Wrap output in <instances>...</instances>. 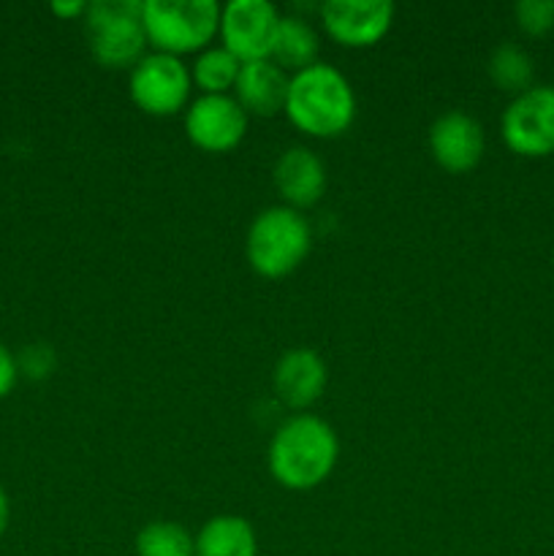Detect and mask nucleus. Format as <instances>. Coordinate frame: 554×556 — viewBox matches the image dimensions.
I'll list each match as a JSON object with an SVG mask.
<instances>
[{"label": "nucleus", "instance_id": "obj_1", "mask_svg": "<svg viewBox=\"0 0 554 556\" xmlns=\"http://www.w3.org/2000/svg\"><path fill=\"white\" fill-rule=\"evenodd\" d=\"M340 456L337 432L318 416L297 413L272 434L266 465L272 478L291 492H307L331 476Z\"/></svg>", "mask_w": 554, "mask_h": 556}, {"label": "nucleus", "instance_id": "obj_2", "mask_svg": "<svg viewBox=\"0 0 554 556\" xmlns=\"http://www.w3.org/2000/svg\"><path fill=\"white\" fill-rule=\"evenodd\" d=\"M286 114L302 134L315 139L342 136L356 119V92L335 65L315 63L291 76Z\"/></svg>", "mask_w": 554, "mask_h": 556}, {"label": "nucleus", "instance_id": "obj_3", "mask_svg": "<svg viewBox=\"0 0 554 556\" xmlns=\"http://www.w3.org/2000/svg\"><path fill=\"white\" fill-rule=\"evenodd\" d=\"M313 248V231L302 212L291 206H269L248 228L244 255L261 277L280 280L304 264Z\"/></svg>", "mask_w": 554, "mask_h": 556}, {"label": "nucleus", "instance_id": "obj_4", "mask_svg": "<svg viewBox=\"0 0 554 556\" xmlns=\"http://www.w3.org/2000/svg\"><path fill=\"white\" fill-rule=\"evenodd\" d=\"M141 20L155 52L182 58L210 47L221 30V5L215 0H144Z\"/></svg>", "mask_w": 554, "mask_h": 556}, {"label": "nucleus", "instance_id": "obj_5", "mask_svg": "<svg viewBox=\"0 0 554 556\" xmlns=\"http://www.w3.org/2000/svg\"><path fill=\"white\" fill-rule=\"evenodd\" d=\"M144 0H96L85 11L90 52L103 68H134L147 54Z\"/></svg>", "mask_w": 554, "mask_h": 556}, {"label": "nucleus", "instance_id": "obj_6", "mask_svg": "<svg viewBox=\"0 0 554 556\" xmlns=\"http://www.w3.org/2000/svg\"><path fill=\"white\" fill-rule=\"evenodd\" d=\"M190 87H193L190 68L182 63V58H174V54L147 52L130 68V101L152 117H168L188 109Z\"/></svg>", "mask_w": 554, "mask_h": 556}, {"label": "nucleus", "instance_id": "obj_7", "mask_svg": "<svg viewBox=\"0 0 554 556\" xmlns=\"http://www.w3.org/2000/svg\"><path fill=\"white\" fill-rule=\"evenodd\" d=\"M503 141L521 157L554 152V87L532 85L508 103L503 114Z\"/></svg>", "mask_w": 554, "mask_h": 556}, {"label": "nucleus", "instance_id": "obj_8", "mask_svg": "<svg viewBox=\"0 0 554 556\" xmlns=\"http://www.w3.org/2000/svg\"><path fill=\"white\" fill-rule=\"evenodd\" d=\"M282 16L269 0H231L221 5L223 47L242 63L272 60L277 27Z\"/></svg>", "mask_w": 554, "mask_h": 556}, {"label": "nucleus", "instance_id": "obj_9", "mask_svg": "<svg viewBox=\"0 0 554 556\" xmlns=\"http://www.w3.org/2000/svg\"><path fill=\"white\" fill-rule=\"evenodd\" d=\"M250 114L234 96H199L185 109V134L199 150L228 152L248 134Z\"/></svg>", "mask_w": 554, "mask_h": 556}, {"label": "nucleus", "instance_id": "obj_10", "mask_svg": "<svg viewBox=\"0 0 554 556\" xmlns=\"http://www.w3.org/2000/svg\"><path fill=\"white\" fill-rule=\"evenodd\" d=\"M320 22L329 38L342 47H373L394 22L389 0H329L320 5Z\"/></svg>", "mask_w": 554, "mask_h": 556}, {"label": "nucleus", "instance_id": "obj_11", "mask_svg": "<svg viewBox=\"0 0 554 556\" xmlns=\"http://www.w3.org/2000/svg\"><path fill=\"white\" fill-rule=\"evenodd\" d=\"M483 128L467 112H443L429 128V152L451 174H465L483 157Z\"/></svg>", "mask_w": 554, "mask_h": 556}, {"label": "nucleus", "instance_id": "obj_12", "mask_svg": "<svg viewBox=\"0 0 554 556\" xmlns=\"http://www.w3.org/2000/svg\"><path fill=\"white\" fill-rule=\"evenodd\" d=\"M326 378L329 372L320 353H315L313 348H291L277 358L272 386L291 410H304L324 396Z\"/></svg>", "mask_w": 554, "mask_h": 556}, {"label": "nucleus", "instance_id": "obj_13", "mask_svg": "<svg viewBox=\"0 0 554 556\" xmlns=\"http://www.w3.org/2000/svg\"><path fill=\"white\" fill-rule=\"evenodd\" d=\"M272 179H275L277 193L286 199V206L304 210V206L318 204L324 195L326 166L307 147H291L277 157Z\"/></svg>", "mask_w": 554, "mask_h": 556}, {"label": "nucleus", "instance_id": "obj_14", "mask_svg": "<svg viewBox=\"0 0 554 556\" xmlns=\"http://www.w3.org/2000/svg\"><path fill=\"white\" fill-rule=\"evenodd\" d=\"M288 85H291V76L275 60H253V63H242L234 98L248 114L272 117L277 112H286Z\"/></svg>", "mask_w": 554, "mask_h": 556}, {"label": "nucleus", "instance_id": "obj_15", "mask_svg": "<svg viewBox=\"0 0 554 556\" xmlns=\"http://www.w3.org/2000/svg\"><path fill=\"white\" fill-rule=\"evenodd\" d=\"M196 556H259V538L242 516H215L196 535Z\"/></svg>", "mask_w": 554, "mask_h": 556}, {"label": "nucleus", "instance_id": "obj_16", "mask_svg": "<svg viewBox=\"0 0 554 556\" xmlns=\"http://www.w3.org/2000/svg\"><path fill=\"white\" fill-rule=\"evenodd\" d=\"M318 30H315L307 20H302V16H282L280 27H277L275 47H272V60H275L282 71L299 74V71L318 63Z\"/></svg>", "mask_w": 554, "mask_h": 556}, {"label": "nucleus", "instance_id": "obj_17", "mask_svg": "<svg viewBox=\"0 0 554 556\" xmlns=\"http://www.w3.org/2000/svg\"><path fill=\"white\" fill-rule=\"evenodd\" d=\"M239 71H242V60L234 58L226 47H206L196 58L190 76L204 96H231Z\"/></svg>", "mask_w": 554, "mask_h": 556}, {"label": "nucleus", "instance_id": "obj_18", "mask_svg": "<svg viewBox=\"0 0 554 556\" xmlns=\"http://www.w3.org/2000/svg\"><path fill=\"white\" fill-rule=\"evenodd\" d=\"M489 76L500 90L521 96L532 87L536 68H532V58L525 49L516 47V43H500L489 58Z\"/></svg>", "mask_w": 554, "mask_h": 556}, {"label": "nucleus", "instance_id": "obj_19", "mask_svg": "<svg viewBox=\"0 0 554 556\" xmlns=\"http://www.w3.org/2000/svg\"><path fill=\"white\" fill-rule=\"evenodd\" d=\"M136 556H196V538L177 521H152L136 535Z\"/></svg>", "mask_w": 554, "mask_h": 556}, {"label": "nucleus", "instance_id": "obj_20", "mask_svg": "<svg viewBox=\"0 0 554 556\" xmlns=\"http://www.w3.org/2000/svg\"><path fill=\"white\" fill-rule=\"evenodd\" d=\"M514 14L527 36H546L554 30V0H521Z\"/></svg>", "mask_w": 554, "mask_h": 556}, {"label": "nucleus", "instance_id": "obj_21", "mask_svg": "<svg viewBox=\"0 0 554 556\" xmlns=\"http://www.w3.org/2000/svg\"><path fill=\"white\" fill-rule=\"evenodd\" d=\"M16 367H20V375L25 372L27 378L41 380L47 378L54 369V353L49 345H27L25 351L16 356Z\"/></svg>", "mask_w": 554, "mask_h": 556}, {"label": "nucleus", "instance_id": "obj_22", "mask_svg": "<svg viewBox=\"0 0 554 556\" xmlns=\"http://www.w3.org/2000/svg\"><path fill=\"white\" fill-rule=\"evenodd\" d=\"M16 380H20L16 356L3 345V342H0V400H5V396L14 391Z\"/></svg>", "mask_w": 554, "mask_h": 556}, {"label": "nucleus", "instance_id": "obj_23", "mask_svg": "<svg viewBox=\"0 0 554 556\" xmlns=\"http://www.w3.org/2000/svg\"><path fill=\"white\" fill-rule=\"evenodd\" d=\"M85 11L87 3H81V0H74V3H52V14L65 16V20H71V16H85Z\"/></svg>", "mask_w": 554, "mask_h": 556}, {"label": "nucleus", "instance_id": "obj_24", "mask_svg": "<svg viewBox=\"0 0 554 556\" xmlns=\"http://www.w3.org/2000/svg\"><path fill=\"white\" fill-rule=\"evenodd\" d=\"M9 521H11V503L5 489L0 486V538H3L5 530H9Z\"/></svg>", "mask_w": 554, "mask_h": 556}]
</instances>
